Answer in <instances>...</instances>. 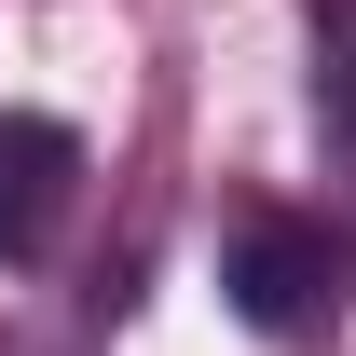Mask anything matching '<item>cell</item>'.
<instances>
[{"mask_svg":"<svg viewBox=\"0 0 356 356\" xmlns=\"http://www.w3.org/2000/svg\"><path fill=\"white\" fill-rule=\"evenodd\" d=\"M343 220L329 206H288V192H247L220 220V302L233 329H261V343H315V329H343Z\"/></svg>","mask_w":356,"mask_h":356,"instance_id":"obj_1","label":"cell"},{"mask_svg":"<svg viewBox=\"0 0 356 356\" xmlns=\"http://www.w3.org/2000/svg\"><path fill=\"white\" fill-rule=\"evenodd\" d=\"M69 206H83V137L55 110H0V274L55 261Z\"/></svg>","mask_w":356,"mask_h":356,"instance_id":"obj_2","label":"cell"},{"mask_svg":"<svg viewBox=\"0 0 356 356\" xmlns=\"http://www.w3.org/2000/svg\"><path fill=\"white\" fill-rule=\"evenodd\" d=\"M315 124L356 178V0H315Z\"/></svg>","mask_w":356,"mask_h":356,"instance_id":"obj_3","label":"cell"}]
</instances>
